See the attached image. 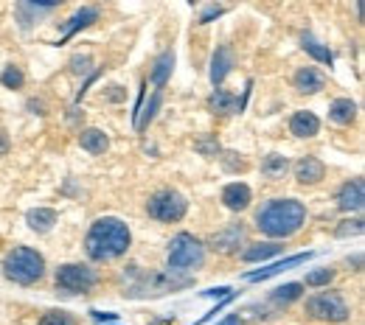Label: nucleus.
<instances>
[{"label":"nucleus","mask_w":365,"mask_h":325,"mask_svg":"<svg viewBox=\"0 0 365 325\" xmlns=\"http://www.w3.org/2000/svg\"><path fill=\"white\" fill-rule=\"evenodd\" d=\"M236 157H239V154H233V151H228V154L222 157L225 169H228V171H245V169H247V163H245V160H236Z\"/></svg>","instance_id":"nucleus-33"},{"label":"nucleus","mask_w":365,"mask_h":325,"mask_svg":"<svg viewBox=\"0 0 365 325\" xmlns=\"http://www.w3.org/2000/svg\"><path fill=\"white\" fill-rule=\"evenodd\" d=\"M3 275L11 283L31 286V283H37L46 275V258L31 247H14L3 258Z\"/></svg>","instance_id":"nucleus-3"},{"label":"nucleus","mask_w":365,"mask_h":325,"mask_svg":"<svg viewBox=\"0 0 365 325\" xmlns=\"http://www.w3.org/2000/svg\"><path fill=\"white\" fill-rule=\"evenodd\" d=\"M301 43H304V50H307L309 56H315L318 62H323V65H331V62H334L331 50H329V48L323 46L320 40H315L312 34H304V37H301Z\"/></svg>","instance_id":"nucleus-25"},{"label":"nucleus","mask_w":365,"mask_h":325,"mask_svg":"<svg viewBox=\"0 0 365 325\" xmlns=\"http://www.w3.org/2000/svg\"><path fill=\"white\" fill-rule=\"evenodd\" d=\"M307 314L320 323H346L351 311L340 292H320L307 300Z\"/></svg>","instance_id":"nucleus-5"},{"label":"nucleus","mask_w":365,"mask_h":325,"mask_svg":"<svg viewBox=\"0 0 365 325\" xmlns=\"http://www.w3.org/2000/svg\"><path fill=\"white\" fill-rule=\"evenodd\" d=\"M98 283L96 270L85 267V264H65L56 270V286L68 294H79V292H91Z\"/></svg>","instance_id":"nucleus-8"},{"label":"nucleus","mask_w":365,"mask_h":325,"mask_svg":"<svg viewBox=\"0 0 365 325\" xmlns=\"http://www.w3.org/2000/svg\"><path fill=\"white\" fill-rule=\"evenodd\" d=\"M172 68H175V50H163L158 59H155V70H152V85L163 93V85L166 79L172 76Z\"/></svg>","instance_id":"nucleus-17"},{"label":"nucleus","mask_w":365,"mask_h":325,"mask_svg":"<svg viewBox=\"0 0 365 325\" xmlns=\"http://www.w3.org/2000/svg\"><path fill=\"white\" fill-rule=\"evenodd\" d=\"M96 17H98V9L96 6H85V9H79L71 20H68V28H65V34H62V40H71L79 28H88L91 23H96Z\"/></svg>","instance_id":"nucleus-19"},{"label":"nucleus","mask_w":365,"mask_h":325,"mask_svg":"<svg viewBox=\"0 0 365 325\" xmlns=\"http://www.w3.org/2000/svg\"><path fill=\"white\" fill-rule=\"evenodd\" d=\"M185 208H188V202L178 191H158L146 202V213L158 222H180L185 216Z\"/></svg>","instance_id":"nucleus-7"},{"label":"nucleus","mask_w":365,"mask_h":325,"mask_svg":"<svg viewBox=\"0 0 365 325\" xmlns=\"http://www.w3.org/2000/svg\"><path fill=\"white\" fill-rule=\"evenodd\" d=\"M363 180H351V183H346V186L337 191V208L340 211H346V213H351V211H360L365 202V193H363Z\"/></svg>","instance_id":"nucleus-10"},{"label":"nucleus","mask_w":365,"mask_h":325,"mask_svg":"<svg viewBox=\"0 0 365 325\" xmlns=\"http://www.w3.org/2000/svg\"><path fill=\"white\" fill-rule=\"evenodd\" d=\"M323 85H326V79H323V73H320L318 68H301L298 73H295V87H298V93H320L323 90Z\"/></svg>","instance_id":"nucleus-14"},{"label":"nucleus","mask_w":365,"mask_h":325,"mask_svg":"<svg viewBox=\"0 0 365 325\" xmlns=\"http://www.w3.org/2000/svg\"><path fill=\"white\" fill-rule=\"evenodd\" d=\"M307 208L298 199H270L256 211V228L270 238H289L304 228Z\"/></svg>","instance_id":"nucleus-1"},{"label":"nucleus","mask_w":365,"mask_h":325,"mask_svg":"<svg viewBox=\"0 0 365 325\" xmlns=\"http://www.w3.org/2000/svg\"><path fill=\"white\" fill-rule=\"evenodd\" d=\"M312 258V252H304V255H292V258H287V261H281V264H273L270 270H262V272H250L247 280H264V278H273L278 275L281 270H287V267H295V264H304V261H309Z\"/></svg>","instance_id":"nucleus-24"},{"label":"nucleus","mask_w":365,"mask_h":325,"mask_svg":"<svg viewBox=\"0 0 365 325\" xmlns=\"http://www.w3.org/2000/svg\"><path fill=\"white\" fill-rule=\"evenodd\" d=\"M239 247H245V225H242V222L225 225L222 230L211 235V250H217V252H222V255L239 252Z\"/></svg>","instance_id":"nucleus-9"},{"label":"nucleus","mask_w":365,"mask_h":325,"mask_svg":"<svg viewBox=\"0 0 365 325\" xmlns=\"http://www.w3.org/2000/svg\"><path fill=\"white\" fill-rule=\"evenodd\" d=\"M0 82L9 87V90H17V87H23V70L20 68H6L3 73H0Z\"/></svg>","instance_id":"nucleus-28"},{"label":"nucleus","mask_w":365,"mask_h":325,"mask_svg":"<svg viewBox=\"0 0 365 325\" xmlns=\"http://www.w3.org/2000/svg\"><path fill=\"white\" fill-rule=\"evenodd\" d=\"M202 264H205V247L194 235L178 233L169 244V270L188 272V270H200Z\"/></svg>","instance_id":"nucleus-4"},{"label":"nucleus","mask_w":365,"mask_h":325,"mask_svg":"<svg viewBox=\"0 0 365 325\" xmlns=\"http://www.w3.org/2000/svg\"><path fill=\"white\" fill-rule=\"evenodd\" d=\"M220 14H225V9H222V6H208V9H205V14L200 17V23H208V20L220 17Z\"/></svg>","instance_id":"nucleus-34"},{"label":"nucleus","mask_w":365,"mask_h":325,"mask_svg":"<svg viewBox=\"0 0 365 325\" xmlns=\"http://www.w3.org/2000/svg\"><path fill=\"white\" fill-rule=\"evenodd\" d=\"M230 68H233V53H230V48L228 46L217 48V53H214V59H211V82H214V85H222L225 76L230 73Z\"/></svg>","instance_id":"nucleus-15"},{"label":"nucleus","mask_w":365,"mask_h":325,"mask_svg":"<svg viewBox=\"0 0 365 325\" xmlns=\"http://www.w3.org/2000/svg\"><path fill=\"white\" fill-rule=\"evenodd\" d=\"M26 222H29L31 230L48 233L53 225H56V211H51V208H34V211H29Z\"/></svg>","instance_id":"nucleus-21"},{"label":"nucleus","mask_w":365,"mask_h":325,"mask_svg":"<svg viewBox=\"0 0 365 325\" xmlns=\"http://www.w3.org/2000/svg\"><path fill=\"white\" fill-rule=\"evenodd\" d=\"M360 233H363V222H360V219L343 222V225L337 228V235H340V238H346V235H360Z\"/></svg>","instance_id":"nucleus-31"},{"label":"nucleus","mask_w":365,"mask_h":325,"mask_svg":"<svg viewBox=\"0 0 365 325\" xmlns=\"http://www.w3.org/2000/svg\"><path fill=\"white\" fill-rule=\"evenodd\" d=\"M326 177V166L320 163L318 157H301L295 163V180L301 186H315Z\"/></svg>","instance_id":"nucleus-12"},{"label":"nucleus","mask_w":365,"mask_h":325,"mask_svg":"<svg viewBox=\"0 0 365 325\" xmlns=\"http://www.w3.org/2000/svg\"><path fill=\"white\" fill-rule=\"evenodd\" d=\"M354 118H357V104H354L351 98H337V101H331V107H329V121H331V124L346 127V124H351Z\"/></svg>","instance_id":"nucleus-16"},{"label":"nucleus","mask_w":365,"mask_h":325,"mask_svg":"<svg viewBox=\"0 0 365 325\" xmlns=\"http://www.w3.org/2000/svg\"><path fill=\"white\" fill-rule=\"evenodd\" d=\"M79 146H82L85 151H91V154H104L107 146H110V140H107V135H104L101 129H85V132L79 135Z\"/></svg>","instance_id":"nucleus-22"},{"label":"nucleus","mask_w":365,"mask_h":325,"mask_svg":"<svg viewBox=\"0 0 365 325\" xmlns=\"http://www.w3.org/2000/svg\"><path fill=\"white\" fill-rule=\"evenodd\" d=\"M331 278H334V270L331 267H318L315 272L307 275V286H329Z\"/></svg>","instance_id":"nucleus-27"},{"label":"nucleus","mask_w":365,"mask_h":325,"mask_svg":"<svg viewBox=\"0 0 365 325\" xmlns=\"http://www.w3.org/2000/svg\"><path fill=\"white\" fill-rule=\"evenodd\" d=\"M194 149L200 151V154H205V157H217L220 154V140L217 138H202L194 143Z\"/></svg>","instance_id":"nucleus-29"},{"label":"nucleus","mask_w":365,"mask_h":325,"mask_svg":"<svg viewBox=\"0 0 365 325\" xmlns=\"http://www.w3.org/2000/svg\"><path fill=\"white\" fill-rule=\"evenodd\" d=\"M217 325H242V317H239V314H228L222 323H217Z\"/></svg>","instance_id":"nucleus-35"},{"label":"nucleus","mask_w":365,"mask_h":325,"mask_svg":"<svg viewBox=\"0 0 365 325\" xmlns=\"http://www.w3.org/2000/svg\"><path fill=\"white\" fill-rule=\"evenodd\" d=\"M96 320H118V314H101V311H93Z\"/></svg>","instance_id":"nucleus-37"},{"label":"nucleus","mask_w":365,"mask_h":325,"mask_svg":"<svg viewBox=\"0 0 365 325\" xmlns=\"http://www.w3.org/2000/svg\"><path fill=\"white\" fill-rule=\"evenodd\" d=\"M304 294V283H287V286H278L273 294H270V300L273 303H292V300H298Z\"/></svg>","instance_id":"nucleus-26"},{"label":"nucleus","mask_w":365,"mask_h":325,"mask_svg":"<svg viewBox=\"0 0 365 325\" xmlns=\"http://www.w3.org/2000/svg\"><path fill=\"white\" fill-rule=\"evenodd\" d=\"M287 169H289V160L284 154H267L264 163H262V174L267 180H281L287 174Z\"/></svg>","instance_id":"nucleus-23"},{"label":"nucleus","mask_w":365,"mask_h":325,"mask_svg":"<svg viewBox=\"0 0 365 325\" xmlns=\"http://www.w3.org/2000/svg\"><path fill=\"white\" fill-rule=\"evenodd\" d=\"M40 325H76V323H73V317L65 314V311H48L46 317L40 320Z\"/></svg>","instance_id":"nucleus-30"},{"label":"nucleus","mask_w":365,"mask_h":325,"mask_svg":"<svg viewBox=\"0 0 365 325\" xmlns=\"http://www.w3.org/2000/svg\"><path fill=\"white\" fill-rule=\"evenodd\" d=\"M191 283H194V278L180 275L175 270H169V272H149V275H140L138 278V283L130 289V294H163V292L185 289Z\"/></svg>","instance_id":"nucleus-6"},{"label":"nucleus","mask_w":365,"mask_h":325,"mask_svg":"<svg viewBox=\"0 0 365 325\" xmlns=\"http://www.w3.org/2000/svg\"><path fill=\"white\" fill-rule=\"evenodd\" d=\"M91 65H93V59L88 56V53L71 59V70H73V73H91Z\"/></svg>","instance_id":"nucleus-32"},{"label":"nucleus","mask_w":365,"mask_h":325,"mask_svg":"<svg viewBox=\"0 0 365 325\" xmlns=\"http://www.w3.org/2000/svg\"><path fill=\"white\" fill-rule=\"evenodd\" d=\"M6 151H9V138H6L3 132H0V157H3Z\"/></svg>","instance_id":"nucleus-36"},{"label":"nucleus","mask_w":365,"mask_h":325,"mask_svg":"<svg viewBox=\"0 0 365 325\" xmlns=\"http://www.w3.org/2000/svg\"><path fill=\"white\" fill-rule=\"evenodd\" d=\"M289 132L295 138H315L320 132V121L315 112L309 110H298L292 118H289Z\"/></svg>","instance_id":"nucleus-11"},{"label":"nucleus","mask_w":365,"mask_h":325,"mask_svg":"<svg viewBox=\"0 0 365 325\" xmlns=\"http://www.w3.org/2000/svg\"><path fill=\"white\" fill-rule=\"evenodd\" d=\"M211 110L220 115H233V112H242V101H239V95L228 93V90H214Z\"/></svg>","instance_id":"nucleus-20"},{"label":"nucleus","mask_w":365,"mask_h":325,"mask_svg":"<svg viewBox=\"0 0 365 325\" xmlns=\"http://www.w3.org/2000/svg\"><path fill=\"white\" fill-rule=\"evenodd\" d=\"M278 252H284V247H281V244H275V241H267V244H250V247L242 252V261H247V264L270 261V258L278 255Z\"/></svg>","instance_id":"nucleus-18"},{"label":"nucleus","mask_w":365,"mask_h":325,"mask_svg":"<svg viewBox=\"0 0 365 325\" xmlns=\"http://www.w3.org/2000/svg\"><path fill=\"white\" fill-rule=\"evenodd\" d=\"M127 250H130V228L121 219L104 216L93 222L85 238V252L93 261H113V258H121Z\"/></svg>","instance_id":"nucleus-2"},{"label":"nucleus","mask_w":365,"mask_h":325,"mask_svg":"<svg viewBox=\"0 0 365 325\" xmlns=\"http://www.w3.org/2000/svg\"><path fill=\"white\" fill-rule=\"evenodd\" d=\"M250 199H253V193L245 183H230V186L222 188V202H225L228 211H236V213L245 211L250 205Z\"/></svg>","instance_id":"nucleus-13"}]
</instances>
